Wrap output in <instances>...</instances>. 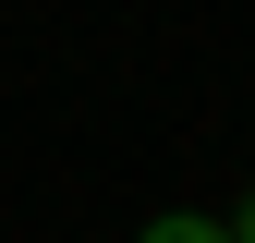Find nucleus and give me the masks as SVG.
Segmentation results:
<instances>
[{
	"instance_id": "f257e3e1",
	"label": "nucleus",
	"mask_w": 255,
	"mask_h": 243,
	"mask_svg": "<svg viewBox=\"0 0 255 243\" xmlns=\"http://www.w3.org/2000/svg\"><path fill=\"white\" fill-rule=\"evenodd\" d=\"M134 243H231V219H146Z\"/></svg>"
},
{
	"instance_id": "f03ea898",
	"label": "nucleus",
	"mask_w": 255,
	"mask_h": 243,
	"mask_svg": "<svg viewBox=\"0 0 255 243\" xmlns=\"http://www.w3.org/2000/svg\"><path fill=\"white\" fill-rule=\"evenodd\" d=\"M231 243H255V195H243V207H231Z\"/></svg>"
}]
</instances>
